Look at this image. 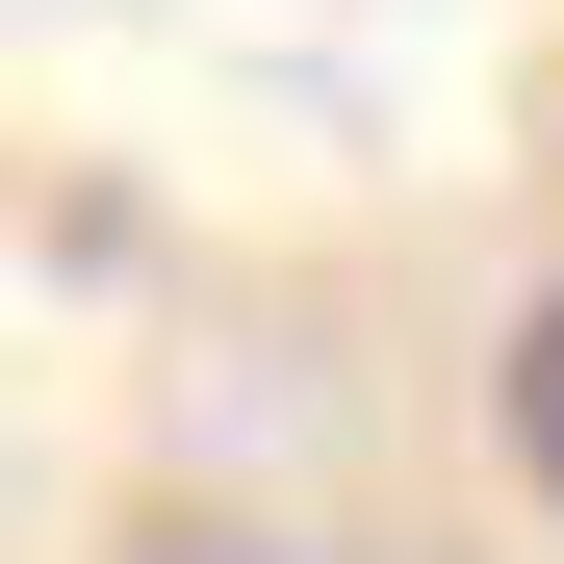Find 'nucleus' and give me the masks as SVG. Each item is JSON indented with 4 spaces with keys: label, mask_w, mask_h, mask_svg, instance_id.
Listing matches in <instances>:
<instances>
[{
    "label": "nucleus",
    "mask_w": 564,
    "mask_h": 564,
    "mask_svg": "<svg viewBox=\"0 0 564 564\" xmlns=\"http://www.w3.org/2000/svg\"><path fill=\"white\" fill-rule=\"evenodd\" d=\"M488 411H513V488L564 513V282H539V308H513V386H488Z\"/></svg>",
    "instance_id": "obj_1"
}]
</instances>
